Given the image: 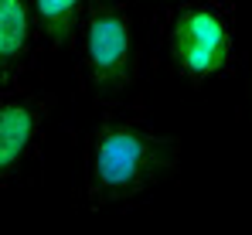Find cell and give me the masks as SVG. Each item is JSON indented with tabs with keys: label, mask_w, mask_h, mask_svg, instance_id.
Masks as SVG:
<instances>
[{
	"label": "cell",
	"mask_w": 252,
	"mask_h": 235,
	"mask_svg": "<svg viewBox=\"0 0 252 235\" xmlns=\"http://www.w3.org/2000/svg\"><path fill=\"white\" fill-rule=\"evenodd\" d=\"M41 51L31 0H0V89L21 85Z\"/></svg>",
	"instance_id": "5b68a950"
},
{
	"label": "cell",
	"mask_w": 252,
	"mask_h": 235,
	"mask_svg": "<svg viewBox=\"0 0 252 235\" xmlns=\"http://www.w3.org/2000/svg\"><path fill=\"white\" fill-rule=\"evenodd\" d=\"M143 3H150V7H157V10H167L174 3H184V0H143Z\"/></svg>",
	"instance_id": "52a82bcc"
},
{
	"label": "cell",
	"mask_w": 252,
	"mask_h": 235,
	"mask_svg": "<svg viewBox=\"0 0 252 235\" xmlns=\"http://www.w3.org/2000/svg\"><path fill=\"white\" fill-rule=\"evenodd\" d=\"M31 7H34L41 48H48V51L75 48L89 0H31Z\"/></svg>",
	"instance_id": "8992f818"
},
{
	"label": "cell",
	"mask_w": 252,
	"mask_h": 235,
	"mask_svg": "<svg viewBox=\"0 0 252 235\" xmlns=\"http://www.w3.org/2000/svg\"><path fill=\"white\" fill-rule=\"evenodd\" d=\"M249 123H252V85H249Z\"/></svg>",
	"instance_id": "ba28073f"
},
{
	"label": "cell",
	"mask_w": 252,
	"mask_h": 235,
	"mask_svg": "<svg viewBox=\"0 0 252 235\" xmlns=\"http://www.w3.org/2000/svg\"><path fill=\"white\" fill-rule=\"evenodd\" d=\"M160 38L170 72L194 89L235 65V14L225 0H184L160 10Z\"/></svg>",
	"instance_id": "3957f363"
},
{
	"label": "cell",
	"mask_w": 252,
	"mask_h": 235,
	"mask_svg": "<svg viewBox=\"0 0 252 235\" xmlns=\"http://www.w3.org/2000/svg\"><path fill=\"white\" fill-rule=\"evenodd\" d=\"M79 78L95 109L123 106L140 82L143 48L126 0H89L75 38Z\"/></svg>",
	"instance_id": "7a4b0ae2"
},
{
	"label": "cell",
	"mask_w": 252,
	"mask_h": 235,
	"mask_svg": "<svg viewBox=\"0 0 252 235\" xmlns=\"http://www.w3.org/2000/svg\"><path fill=\"white\" fill-rule=\"evenodd\" d=\"M181 170V140L160 133L143 109L109 106L85 136V204L133 208Z\"/></svg>",
	"instance_id": "6da1fadb"
},
{
	"label": "cell",
	"mask_w": 252,
	"mask_h": 235,
	"mask_svg": "<svg viewBox=\"0 0 252 235\" xmlns=\"http://www.w3.org/2000/svg\"><path fill=\"white\" fill-rule=\"evenodd\" d=\"M51 109V92H34L24 85L0 89V188L21 184L38 167Z\"/></svg>",
	"instance_id": "277c9868"
}]
</instances>
